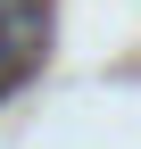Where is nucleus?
<instances>
[{
  "label": "nucleus",
  "mask_w": 141,
  "mask_h": 149,
  "mask_svg": "<svg viewBox=\"0 0 141 149\" xmlns=\"http://www.w3.org/2000/svg\"><path fill=\"white\" fill-rule=\"evenodd\" d=\"M42 50H50V0H0V100L33 83Z\"/></svg>",
  "instance_id": "1"
}]
</instances>
